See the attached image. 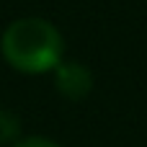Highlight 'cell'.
Instances as JSON below:
<instances>
[{"mask_svg":"<svg viewBox=\"0 0 147 147\" xmlns=\"http://www.w3.org/2000/svg\"><path fill=\"white\" fill-rule=\"evenodd\" d=\"M0 49L5 62L13 70L39 75V72L54 70L62 62L65 41H62V34L49 21L18 18L5 28L0 39Z\"/></svg>","mask_w":147,"mask_h":147,"instance_id":"obj_1","label":"cell"},{"mask_svg":"<svg viewBox=\"0 0 147 147\" xmlns=\"http://www.w3.org/2000/svg\"><path fill=\"white\" fill-rule=\"evenodd\" d=\"M54 88L70 101H83L93 90V72L80 62H59L54 67Z\"/></svg>","mask_w":147,"mask_h":147,"instance_id":"obj_2","label":"cell"},{"mask_svg":"<svg viewBox=\"0 0 147 147\" xmlns=\"http://www.w3.org/2000/svg\"><path fill=\"white\" fill-rule=\"evenodd\" d=\"M18 132H21L18 116L0 109V145H5V142H18Z\"/></svg>","mask_w":147,"mask_h":147,"instance_id":"obj_3","label":"cell"},{"mask_svg":"<svg viewBox=\"0 0 147 147\" xmlns=\"http://www.w3.org/2000/svg\"><path fill=\"white\" fill-rule=\"evenodd\" d=\"M13 147H62V145H57L47 137H26V140H18Z\"/></svg>","mask_w":147,"mask_h":147,"instance_id":"obj_4","label":"cell"}]
</instances>
